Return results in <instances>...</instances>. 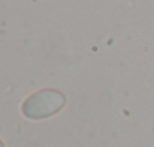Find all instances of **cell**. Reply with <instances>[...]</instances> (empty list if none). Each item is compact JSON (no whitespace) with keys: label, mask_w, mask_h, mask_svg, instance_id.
<instances>
[{"label":"cell","mask_w":154,"mask_h":147,"mask_svg":"<svg viewBox=\"0 0 154 147\" xmlns=\"http://www.w3.org/2000/svg\"><path fill=\"white\" fill-rule=\"evenodd\" d=\"M0 147H6V146H5V143H3L2 140H0Z\"/></svg>","instance_id":"2"},{"label":"cell","mask_w":154,"mask_h":147,"mask_svg":"<svg viewBox=\"0 0 154 147\" xmlns=\"http://www.w3.org/2000/svg\"><path fill=\"white\" fill-rule=\"evenodd\" d=\"M66 105V96L55 89H44L30 95L21 105L24 117L32 120H44L55 116Z\"/></svg>","instance_id":"1"}]
</instances>
